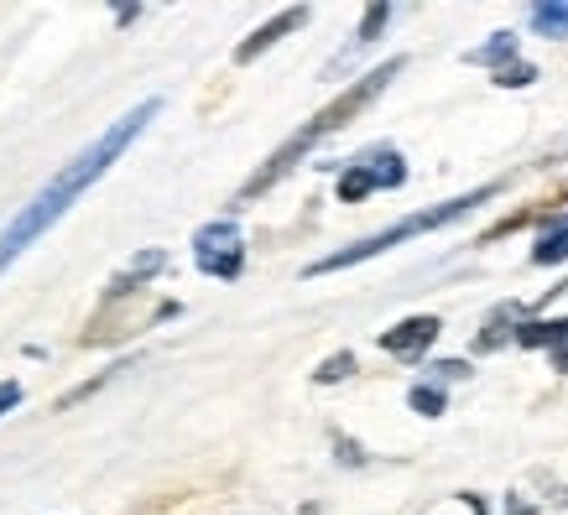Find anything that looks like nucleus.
I'll list each match as a JSON object with an SVG mask.
<instances>
[{"label": "nucleus", "mask_w": 568, "mask_h": 515, "mask_svg": "<svg viewBox=\"0 0 568 515\" xmlns=\"http://www.w3.org/2000/svg\"><path fill=\"white\" fill-rule=\"evenodd\" d=\"M402 183H407V162H402V152L376 146V152L355 156V162L339 172V198H345V204H361V198H371V193L402 188Z\"/></svg>", "instance_id": "obj_5"}, {"label": "nucleus", "mask_w": 568, "mask_h": 515, "mask_svg": "<svg viewBox=\"0 0 568 515\" xmlns=\"http://www.w3.org/2000/svg\"><path fill=\"white\" fill-rule=\"evenodd\" d=\"M193 260L199 271L214 276V281H235L245 271V240H241V224L235 219H214L193 235Z\"/></svg>", "instance_id": "obj_6"}, {"label": "nucleus", "mask_w": 568, "mask_h": 515, "mask_svg": "<svg viewBox=\"0 0 568 515\" xmlns=\"http://www.w3.org/2000/svg\"><path fill=\"white\" fill-rule=\"evenodd\" d=\"M162 271H168V250H141L125 271L110 276L104 297H141V292H146V281H152V276H162Z\"/></svg>", "instance_id": "obj_9"}, {"label": "nucleus", "mask_w": 568, "mask_h": 515, "mask_svg": "<svg viewBox=\"0 0 568 515\" xmlns=\"http://www.w3.org/2000/svg\"><path fill=\"white\" fill-rule=\"evenodd\" d=\"M413 412H423V416H444V385H413Z\"/></svg>", "instance_id": "obj_17"}, {"label": "nucleus", "mask_w": 568, "mask_h": 515, "mask_svg": "<svg viewBox=\"0 0 568 515\" xmlns=\"http://www.w3.org/2000/svg\"><path fill=\"white\" fill-rule=\"evenodd\" d=\"M517 343L552 349V364L568 375V318H558V323H517Z\"/></svg>", "instance_id": "obj_11"}, {"label": "nucleus", "mask_w": 568, "mask_h": 515, "mask_svg": "<svg viewBox=\"0 0 568 515\" xmlns=\"http://www.w3.org/2000/svg\"><path fill=\"white\" fill-rule=\"evenodd\" d=\"M308 17H313L308 6H287V11H276V17L266 21V27H256V32H251V37L241 42V48H235V63H256L261 52L276 48V42H282L287 32H297V27H308Z\"/></svg>", "instance_id": "obj_8"}, {"label": "nucleus", "mask_w": 568, "mask_h": 515, "mask_svg": "<svg viewBox=\"0 0 568 515\" xmlns=\"http://www.w3.org/2000/svg\"><path fill=\"white\" fill-rule=\"evenodd\" d=\"M402 69H407V58H386L381 69H371L365 79H355V84H349L345 94H339V100H328L308 125H297L293 136L282 141V146H276V152L266 156V162H261V167L251 172V177H245V188L235 193V204H251V198H261V193H272L276 183H282V177H287V172H293L297 162H303V156H308L313 146H318V141H328L334 131H345V125L355 121V115H365V110H371V104H376L381 94L392 89V79H396Z\"/></svg>", "instance_id": "obj_2"}, {"label": "nucleus", "mask_w": 568, "mask_h": 515, "mask_svg": "<svg viewBox=\"0 0 568 515\" xmlns=\"http://www.w3.org/2000/svg\"><path fill=\"white\" fill-rule=\"evenodd\" d=\"M532 79H537L532 63H511V69H500V73H496V84H500V89H527Z\"/></svg>", "instance_id": "obj_18"}, {"label": "nucleus", "mask_w": 568, "mask_h": 515, "mask_svg": "<svg viewBox=\"0 0 568 515\" xmlns=\"http://www.w3.org/2000/svg\"><path fill=\"white\" fill-rule=\"evenodd\" d=\"M496 193H506V177H496V183H485V188L475 193H459V198H444V204L433 208H417V214H407V219H396L392 229H381V235H365L361 245H345V250H334V256L313 260L308 276H334V271H349V266H361V260H376L386 256V250H396V245L417 240V235H433V229H444V224L465 219V214H475L480 204H490Z\"/></svg>", "instance_id": "obj_3"}, {"label": "nucleus", "mask_w": 568, "mask_h": 515, "mask_svg": "<svg viewBox=\"0 0 568 515\" xmlns=\"http://www.w3.org/2000/svg\"><path fill=\"white\" fill-rule=\"evenodd\" d=\"M146 297V292H141ZM141 297H104L100 312L89 318V328L79 333V343L84 349H100V343H121L131 339V333H141L146 323H156V318H178V302H141Z\"/></svg>", "instance_id": "obj_4"}, {"label": "nucleus", "mask_w": 568, "mask_h": 515, "mask_svg": "<svg viewBox=\"0 0 568 515\" xmlns=\"http://www.w3.org/2000/svg\"><path fill=\"white\" fill-rule=\"evenodd\" d=\"M438 328H444V323H438L433 312L402 318L396 328H386V333H381V349H386V354H396V360H423V354L433 349V339H438Z\"/></svg>", "instance_id": "obj_7"}, {"label": "nucleus", "mask_w": 568, "mask_h": 515, "mask_svg": "<svg viewBox=\"0 0 568 515\" xmlns=\"http://www.w3.org/2000/svg\"><path fill=\"white\" fill-rule=\"evenodd\" d=\"M532 27L542 37H568V0H548V6H532Z\"/></svg>", "instance_id": "obj_14"}, {"label": "nucleus", "mask_w": 568, "mask_h": 515, "mask_svg": "<svg viewBox=\"0 0 568 515\" xmlns=\"http://www.w3.org/2000/svg\"><path fill=\"white\" fill-rule=\"evenodd\" d=\"M345 375H355V354H328V360L313 370L318 385H334V380H345Z\"/></svg>", "instance_id": "obj_16"}, {"label": "nucleus", "mask_w": 568, "mask_h": 515, "mask_svg": "<svg viewBox=\"0 0 568 515\" xmlns=\"http://www.w3.org/2000/svg\"><path fill=\"white\" fill-rule=\"evenodd\" d=\"M11 406H21V385L17 380H0V416L11 412Z\"/></svg>", "instance_id": "obj_19"}, {"label": "nucleus", "mask_w": 568, "mask_h": 515, "mask_svg": "<svg viewBox=\"0 0 568 515\" xmlns=\"http://www.w3.org/2000/svg\"><path fill=\"white\" fill-rule=\"evenodd\" d=\"M156 110H162V100H141L136 110H125L121 121L110 125V131H104V136L94 141V146H89L84 156H73L69 167L58 172L48 188L37 193V198H32L27 208H21L17 219L6 224V235H0V271H6V266H11V260H17L32 240H42L52 224H58L73 204H79V193H89V188H94V183L104 177V172L121 162L125 146H131V141H136L141 131H146V125L156 121Z\"/></svg>", "instance_id": "obj_1"}, {"label": "nucleus", "mask_w": 568, "mask_h": 515, "mask_svg": "<svg viewBox=\"0 0 568 515\" xmlns=\"http://www.w3.org/2000/svg\"><path fill=\"white\" fill-rule=\"evenodd\" d=\"M465 63H475V69H511L517 63V37L511 32H496L485 48H475V52H465Z\"/></svg>", "instance_id": "obj_12"}, {"label": "nucleus", "mask_w": 568, "mask_h": 515, "mask_svg": "<svg viewBox=\"0 0 568 515\" xmlns=\"http://www.w3.org/2000/svg\"><path fill=\"white\" fill-rule=\"evenodd\" d=\"M558 260H568V214L552 229H542V240L532 250V266H558Z\"/></svg>", "instance_id": "obj_13"}, {"label": "nucleus", "mask_w": 568, "mask_h": 515, "mask_svg": "<svg viewBox=\"0 0 568 515\" xmlns=\"http://www.w3.org/2000/svg\"><path fill=\"white\" fill-rule=\"evenodd\" d=\"M392 21V6H365V17H361V32H355V48H371L381 37V27Z\"/></svg>", "instance_id": "obj_15"}, {"label": "nucleus", "mask_w": 568, "mask_h": 515, "mask_svg": "<svg viewBox=\"0 0 568 515\" xmlns=\"http://www.w3.org/2000/svg\"><path fill=\"white\" fill-rule=\"evenodd\" d=\"M568 198V188H558V193H548V198H537V204H527V208H517V214H506V219H496L490 229H485L475 245H496V240H506V235H517V229H527V224H537V219H552L558 214V204Z\"/></svg>", "instance_id": "obj_10"}]
</instances>
